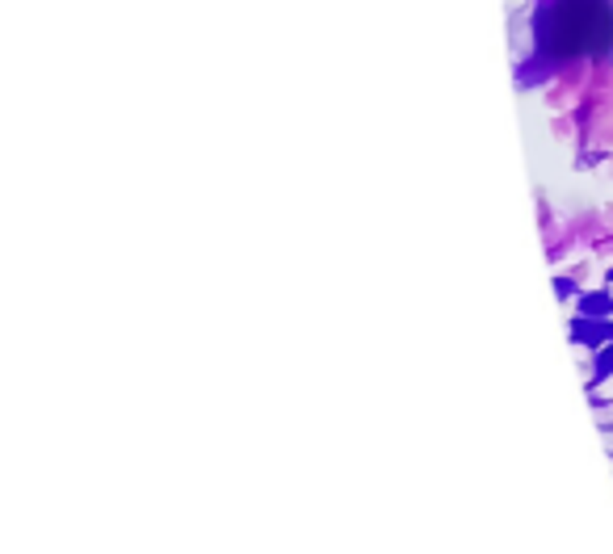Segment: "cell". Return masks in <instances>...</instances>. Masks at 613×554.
<instances>
[{"label": "cell", "instance_id": "cell-1", "mask_svg": "<svg viewBox=\"0 0 613 554\" xmlns=\"http://www.w3.org/2000/svg\"><path fill=\"white\" fill-rule=\"evenodd\" d=\"M546 50L555 55H597L613 43V4L609 0H555L542 21Z\"/></svg>", "mask_w": 613, "mask_h": 554}]
</instances>
